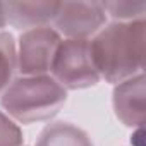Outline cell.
<instances>
[{"label": "cell", "mask_w": 146, "mask_h": 146, "mask_svg": "<svg viewBox=\"0 0 146 146\" xmlns=\"http://www.w3.org/2000/svg\"><path fill=\"white\" fill-rule=\"evenodd\" d=\"M103 9L107 16L119 23H129L144 19L146 4L144 2H103Z\"/></svg>", "instance_id": "30bf717a"}, {"label": "cell", "mask_w": 146, "mask_h": 146, "mask_svg": "<svg viewBox=\"0 0 146 146\" xmlns=\"http://www.w3.org/2000/svg\"><path fill=\"white\" fill-rule=\"evenodd\" d=\"M113 110L125 127H141L144 124V74L120 81L113 88Z\"/></svg>", "instance_id": "8992f818"}, {"label": "cell", "mask_w": 146, "mask_h": 146, "mask_svg": "<svg viewBox=\"0 0 146 146\" xmlns=\"http://www.w3.org/2000/svg\"><path fill=\"white\" fill-rule=\"evenodd\" d=\"M60 2H4L5 21L16 29L28 31L33 28L46 26L53 21Z\"/></svg>", "instance_id": "52a82bcc"}, {"label": "cell", "mask_w": 146, "mask_h": 146, "mask_svg": "<svg viewBox=\"0 0 146 146\" xmlns=\"http://www.w3.org/2000/svg\"><path fill=\"white\" fill-rule=\"evenodd\" d=\"M17 70V46L9 31H0V95L14 81Z\"/></svg>", "instance_id": "9c48e42d"}, {"label": "cell", "mask_w": 146, "mask_h": 146, "mask_svg": "<svg viewBox=\"0 0 146 146\" xmlns=\"http://www.w3.org/2000/svg\"><path fill=\"white\" fill-rule=\"evenodd\" d=\"M7 21H5V12H4V2H0V31L2 28H5Z\"/></svg>", "instance_id": "7c38bea8"}, {"label": "cell", "mask_w": 146, "mask_h": 146, "mask_svg": "<svg viewBox=\"0 0 146 146\" xmlns=\"http://www.w3.org/2000/svg\"><path fill=\"white\" fill-rule=\"evenodd\" d=\"M144 19L105 24L91 40L90 52L100 79L117 84L143 72Z\"/></svg>", "instance_id": "6da1fadb"}, {"label": "cell", "mask_w": 146, "mask_h": 146, "mask_svg": "<svg viewBox=\"0 0 146 146\" xmlns=\"http://www.w3.org/2000/svg\"><path fill=\"white\" fill-rule=\"evenodd\" d=\"M50 76L64 90L96 86L100 74L91 58L90 40H62L50 65Z\"/></svg>", "instance_id": "3957f363"}, {"label": "cell", "mask_w": 146, "mask_h": 146, "mask_svg": "<svg viewBox=\"0 0 146 146\" xmlns=\"http://www.w3.org/2000/svg\"><path fill=\"white\" fill-rule=\"evenodd\" d=\"M60 41V35L50 26L23 31L17 45V72L21 76L48 74Z\"/></svg>", "instance_id": "277c9868"}, {"label": "cell", "mask_w": 146, "mask_h": 146, "mask_svg": "<svg viewBox=\"0 0 146 146\" xmlns=\"http://www.w3.org/2000/svg\"><path fill=\"white\" fill-rule=\"evenodd\" d=\"M107 23L103 2H60L53 17L55 31L65 40H90Z\"/></svg>", "instance_id": "5b68a950"}, {"label": "cell", "mask_w": 146, "mask_h": 146, "mask_svg": "<svg viewBox=\"0 0 146 146\" xmlns=\"http://www.w3.org/2000/svg\"><path fill=\"white\" fill-rule=\"evenodd\" d=\"M67 102L64 90L50 74L16 78L0 96V107L19 124L53 119Z\"/></svg>", "instance_id": "7a4b0ae2"}, {"label": "cell", "mask_w": 146, "mask_h": 146, "mask_svg": "<svg viewBox=\"0 0 146 146\" xmlns=\"http://www.w3.org/2000/svg\"><path fill=\"white\" fill-rule=\"evenodd\" d=\"M36 146H95V144L88 136V132L83 131L81 127L70 122L57 120L46 124L41 129L36 139Z\"/></svg>", "instance_id": "ba28073f"}, {"label": "cell", "mask_w": 146, "mask_h": 146, "mask_svg": "<svg viewBox=\"0 0 146 146\" xmlns=\"http://www.w3.org/2000/svg\"><path fill=\"white\" fill-rule=\"evenodd\" d=\"M0 146H24V134L21 127L0 110Z\"/></svg>", "instance_id": "8fae6325"}]
</instances>
